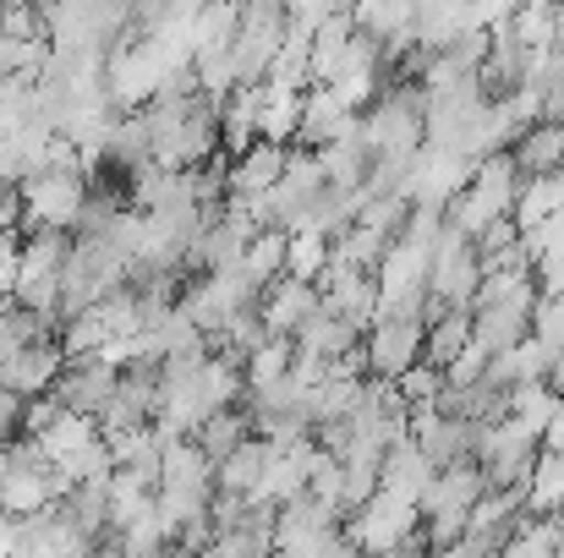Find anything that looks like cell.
Segmentation results:
<instances>
[{
  "label": "cell",
  "instance_id": "obj_1",
  "mask_svg": "<svg viewBox=\"0 0 564 558\" xmlns=\"http://www.w3.org/2000/svg\"><path fill=\"white\" fill-rule=\"evenodd\" d=\"M285 44V0H247L236 6V33H230V72L236 88H258Z\"/></svg>",
  "mask_w": 564,
  "mask_h": 558
},
{
  "label": "cell",
  "instance_id": "obj_2",
  "mask_svg": "<svg viewBox=\"0 0 564 558\" xmlns=\"http://www.w3.org/2000/svg\"><path fill=\"white\" fill-rule=\"evenodd\" d=\"M208 499H214V466L197 455L192 438H176L160 460V493H154L160 515L171 526H187L197 515H208Z\"/></svg>",
  "mask_w": 564,
  "mask_h": 558
},
{
  "label": "cell",
  "instance_id": "obj_3",
  "mask_svg": "<svg viewBox=\"0 0 564 558\" xmlns=\"http://www.w3.org/2000/svg\"><path fill=\"white\" fill-rule=\"evenodd\" d=\"M538 455H543V438H538L532 427H521V422L505 416L499 427H488V433L477 438L471 466L482 471V488H488V493H510V488H527Z\"/></svg>",
  "mask_w": 564,
  "mask_h": 558
},
{
  "label": "cell",
  "instance_id": "obj_4",
  "mask_svg": "<svg viewBox=\"0 0 564 558\" xmlns=\"http://www.w3.org/2000/svg\"><path fill=\"white\" fill-rule=\"evenodd\" d=\"M416 526H422V515H416L411 504H400V499H389V493H373L362 510H351V515L340 521V537H346L351 554L383 558L389 548H400Z\"/></svg>",
  "mask_w": 564,
  "mask_h": 558
},
{
  "label": "cell",
  "instance_id": "obj_5",
  "mask_svg": "<svg viewBox=\"0 0 564 558\" xmlns=\"http://www.w3.org/2000/svg\"><path fill=\"white\" fill-rule=\"evenodd\" d=\"M477 285H482V269H477L471 241L444 225L438 247L427 252V302H438V307H449V313H471Z\"/></svg>",
  "mask_w": 564,
  "mask_h": 558
},
{
  "label": "cell",
  "instance_id": "obj_6",
  "mask_svg": "<svg viewBox=\"0 0 564 558\" xmlns=\"http://www.w3.org/2000/svg\"><path fill=\"white\" fill-rule=\"evenodd\" d=\"M17 197H22V236L28 230H66L72 236L83 197H88V176H33V182L17 186Z\"/></svg>",
  "mask_w": 564,
  "mask_h": 558
},
{
  "label": "cell",
  "instance_id": "obj_7",
  "mask_svg": "<svg viewBox=\"0 0 564 558\" xmlns=\"http://www.w3.org/2000/svg\"><path fill=\"white\" fill-rule=\"evenodd\" d=\"M154 416H160V362H127L116 378V400L99 416V438L154 427Z\"/></svg>",
  "mask_w": 564,
  "mask_h": 558
},
{
  "label": "cell",
  "instance_id": "obj_8",
  "mask_svg": "<svg viewBox=\"0 0 564 558\" xmlns=\"http://www.w3.org/2000/svg\"><path fill=\"white\" fill-rule=\"evenodd\" d=\"M116 378H121V368H110L105 357H83V362H66V368H61V378L50 383V400H55L66 416L99 422L105 405L116 400Z\"/></svg>",
  "mask_w": 564,
  "mask_h": 558
},
{
  "label": "cell",
  "instance_id": "obj_9",
  "mask_svg": "<svg viewBox=\"0 0 564 558\" xmlns=\"http://www.w3.org/2000/svg\"><path fill=\"white\" fill-rule=\"evenodd\" d=\"M362 357H368V378L400 383L422 362V324L416 318H378L373 329L362 335Z\"/></svg>",
  "mask_w": 564,
  "mask_h": 558
},
{
  "label": "cell",
  "instance_id": "obj_10",
  "mask_svg": "<svg viewBox=\"0 0 564 558\" xmlns=\"http://www.w3.org/2000/svg\"><path fill=\"white\" fill-rule=\"evenodd\" d=\"M357 127H362V116H351L329 88H307V94H302V127H296V143H291V149L324 154V149H335L340 138H351Z\"/></svg>",
  "mask_w": 564,
  "mask_h": 558
},
{
  "label": "cell",
  "instance_id": "obj_11",
  "mask_svg": "<svg viewBox=\"0 0 564 558\" xmlns=\"http://www.w3.org/2000/svg\"><path fill=\"white\" fill-rule=\"evenodd\" d=\"M61 368H66L61 340H33V346H22V351L0 368V394L39 400V394H50V383L61 378Z\"/></svg>",
  "mask_w": 564,
  "mask_h": 558
},
{
  "label": "cell",
  "instance_id": "obj_12",
  "mask_svg": "<svg viewBox=\"0 0 564 558\" xmlns=\"http://www.w3.org/2000/svg\"><path fill=\"white\" fill-rule=\"evenodd\" d=\"M313 466H318V444H313V438H302V444H291V449H269V466H263V488H258V499H263L269 510L302 499Z\"/></svg>",
  "mask_w": 564,
  "mask_h": 558
},
{
  "label": "cell",
  "instance_id": "obj_13",
  "mask_svg": "<svg viewBox=\"0 0 564 558\" xmlns=\"http://www.w3.org/2000/svg\"><path fill=\"white\" fill-rule=\"evenodd\" d=\"M313 313H318V291H313L307 280H291V274H280V280L263 291V302H258L263 329H269V335H285V340H291Z\"/></svg>",
  "mask_w": 564,
  "mask_h": 558
},
{
  "label": "cell",
  "instance_id": "obj_14",
  "mask_svg": "<svg viewBox=\"0 0 564 558\" xmlns=\"http://www.w3.org/2000/svg\"><path fill=\"white\" fill-rule=\"evenodd\" d=\"M510 165L521 182H543V176H560L564 171V127L554 121H538L527 132H516L510 143Z\"/></svg>",
  "mask_w": 564,
  "mask_h": 558
},
{
  "label": "cell",
  "instance_id": "obj_15",
  "mask_svg": "<svg viewBox=\"0 0 564 558\" xmlns=\"http://www.w3.org/2000/svg\"><path fill=\"white\" fill-rule=\"evenodd\" d=\"M258 116H263V83L258 88H230L219 99V154L241 160L258 143Z\"/></svg>",
  "mask_w": 564,
  "mask_h": 558
},
{
  "label": "cell",
  "instance_id": "obj_16",
  "mask_svg": "<svg viewBox=\"0 0 564 558\" xmlns=\"http://www.w3.org/2000/svg\"><path fill=\"white\" fill-rule=\"evenodd\" d=\"M433 477H438V471L416 455V444H411V438H400V444L383 455V466H378V493H389V499H400V504H411V510H416V504H422V493L433 488Z\"/></svg>",
  "mask_w": 564,
  "mask_h": 558
},
{
  "label": "cell",
  "instance_id": "obj_17",
  "mask_svg": "<svg viewBox=\"0 0 564 558\" xmlns=\"http://www.w3.org/2000/svg\"><path fill=\"white\" fill-rule=\"evenodd\" d=\"M285 160H291V149H280V143H263V138H258L241 160H230V171H225V192H230V197H241V203H247V197H263L269 186L285 176Z\"/></svg>",
  "mask_w": 564,
  "mask_h": 558
},
{
  "label": "cell",
  "instance_id": "obj_18",
  "mask_svg": "<svg viewBox=\"0 0 564 558\" xmlns=\"http://www.w3.org/2000/svg\"><path fill=\"white\" fill-rule=\"evenodd\" d=\"M291 346L302 351V357H318V362H340V357H351L357 346H362V335L351 329V324H340L324 302H318V313L291 335Z\"/></svg>",
  "mask_w": 564,
  "mask_h": 558
},
{
  "label": "cell",
  "instance_id": "obj_19",
  "mask_svg": "<svg viewBox=\"0 0 564 558\" xmlns=\"http://www.w3.org/2000/svg\"><path fill=\"white\" fill-rule=\"evenodd\" d=\"M33 444L44 449V460H50V466H55V477H61L66 466H77V460L99 444V422H88V416H66V411H61V416H55Z\"/></svg>",
  "mask_w": 564,
  "mask_h": 558
},
{
  "label": "cell",
  "instance_id": "obj_20",
  "mask_svg": "<svg viewBox=\"0 0 564 558\" xmlns=\"http://www.w3.org/2000/svg\"><path fill=\"white\" fill-rule=\"evenodd\" d=\"M263 466H269V444L263 438H247L230 460L214 466V488L230 493V499H247V504H263L258 488H263Z\"/></svg>",
  "mask_w": 564,
  "mask_h": 558
},
{
  "label": "cell",
  "instance_id": "obj_21",
  "mask_svg": "<svg viewBox=\"0 0 564 558\" xmlns=\"http://www.w3.org/2000/svg\"><path fill=\"white\" fill-rule=\"evenodd\" d=\"M482 493H488V488H482V471H477L471 460H460V466H449V471H438V477H433V488L422 493L416 515H438V510H471Z\"/></svg>",
  "mask_w": 564,
  "mask_h": 558
},
{
  "label": "cell",
  "instance_id": "obj_22",
  "mask_svg": "<svg viewBox=\"0 0 564 558\" xmlns=\"http://www.w3.org/2000/svg\"><path fill=\"white\" fill-rule=\"evenodd\" d=\"M538 307V280L532 274H482L477 296H471V313H527L532 318Z\"/></svg>",
  "mask_w": 564,
  "mask_h": 558
},
{
  "label": "cell",
  "instance_id": "obj_23",
  "mask_svg": "<svg viewBox=\"0 0 564 558\" xmlns=\"http://www.w3.org/2000/svg\"><path fill=\"white\" fill-rule=\"evenodd\" d=\"M252 438V427H247V411L241 405H230V411H214L197 433H192V444H197V455L208 460V466H219V460H230L241 444Z\"/></svg>",
  "mask_w": 564,
  "mask_h": 558
},
{
  "label": "cell",
  "instance_id": "obj_24",
  "mask_svg": "<svg viewBox=\"0 0 564 558\" xmlns=\"http://www.w3.org/2000/svg\"><path fill=\"white\" fill-rule=\"evenodd\" d=\"M521 340H532L527 313H471V346L482 357H510Z\"/></svg>",
  "mask_w": 564,
  "mask_h": 558
},
{
  "label": "cell",
  "instance_id": "obj_25",
  "mask_svg": "<svg viewBox=\"0 0 564 558\" xmlns=\"http://www.w3.org/2000/svg\"><path fill=\"white\" fill-rule=\"evenodd\" d=\"M230 33H236V6H197V17L182 39H187L192 61H208V55L230 50Z\"/></svg>",
  "mask_w": 564,
  "mask_h": 558
},
{
  "label": "cell",
  "instance_id": "obj_26",
  "mask_svg": "<svg viewBox=\"0 0 564 558\" xmlns=\"http://www.w3.org/2000/svg\"><path fill=\"white\" fill-rule=\"evenodd\" d=\"M466 346H471V313H444L438 324L422 329V362L438 368V372L449 368Z\"/></svg>",
  "mask_w": 564,
  "mask_h": 558
},
{
  "label": "cell",
  "instance_id": "obj_27",
  "mask_svg": "<svg viewBox=\"0 0 564 558\" xmlns=\"http://www.w3.org/2000/svg\"><path fill=\"white\" fill-rule=\"evenodd\" d=\"M285 247H291V236H280V230H258V236L247 241V252H241V274H247L258 291H269V285L285 274Z\"/></svg>",
  "mask_w": 564,
  "mask_h": 558
},
{
  "label": "cell",
  "instance_id": "obj_28",
  "mask_svg": "<svg viewBox=\"0 0 564 558\" xmlns=\"http://www.w3.org/2000/svg\"><path fill=\"white\" fill-rule=\"evenodd\" d=\"M564 208V171L560 176H543V182H521V197H516V230H538L543 219H554Z\"/></svg>",
  "mask_w": 564,
  "mask_h": 558
},
{
  "label": "cell",
  "instance_id": "obj_29",
  "mask_svg": "<svg viewBox=\"0 0 564 558\" xmlns=\"http://www.w3.org/2000/svg\"><path fill=\"white\" fill-rule=\"evenodd\" d=\"M291 362H296V346H291L285 335H269V340L241 362V383H247V389H269V383L291 378Z\"/></svg>",
  "mask_w": 564,
  "mask_h": 558
},
{
  "label": "cell",
  "instance_id": "obj_30",
  "mask_svg": "<svg viewBox=\"0 0 564 558\" xmlns=\"http://www.w3.org/2000/svg\"><path fill=\"white\" fill-rule=\"evenodd\" d=\"M296 127H302V94H274V88H263L258 138H263V143H280V149H291V143H296Z\"/></svg>",
  "mask_w": 564,
  "mask_h": 558
},
{
  "label": "cell",
  "instance_id": "obj_31",
  "mask_svg": "<svg viewBox=\"0 0 564 558\" xmlns=\"http://www.w3.org/2000/svg\"><path fill=\"white\" fill-rule=\"evenodd\" d=\"M532 55H543V50H554V33H560V6H549V0H538V6H516L510 11V22H505Z\"/></svg>",
  "mask_w": 564,
  "mask_h": 558
},
{
  "label": "cell",
  "instance_id": "obj_32",
  "mask_svg": "<svg viewBox=\"0 0 564 558\" xmlns=\"http://www.w3.org/2000/svg\"><path fill=\"white\" fill-rule=\"evenodd\" d=\"M411 17H416V6L378 0V6H357V11H351V28H357L362 39H373V44H389L394 33H405V28H411Z\"/></svg>",
  "mask_w": 564,
  "mask_h": 558
},
{
  "label": "cell",
  "instance_id": "obj_33",
  "mask_svg": "<svg viewBox=\"0 0 564 558\" xmlns=\"http://www.w3.org/2000/svg\"><path fill=\"white\" fill-rule=\"evenodd\" d=\"M554 411H560V400H554L549 383H516V389H510V422L532 427L538 438H543V427L554 422Z\"/></svg>",
  "mask_w": 564,
  "mask_h": 558
},
{
  "label": "cell",
  "instance_id": "obj_34",
  "mask_svg": "<svg viewBox=\"0 0 564 558\" xmlns=\"http://www.w3.org/2000/svg\"><path fill=\"white\" fill-rule=\"evenodd\" d=\"M324 263H329V241H324V236H313V230H296V236H291V247H285V274L313 285V280L324 274Z\"/></svg>",
  "mask_w": 564,
  "mask_h": 558
},
{
  "label": "cell",
  "instance_id": "obj_35",
  "mask_svg": "<svg viewBox=\"0 0 564 558\" xmlns=\"http://www.w3.org/2000/svg\"><path fill=\"white\" fill-rule=\"evenodd\" d=\"M438 389H444V372L427 368V362H416V368L394 383V394H400V405H405V411H433Z\"/></svg>",
  "mask_w": 564,
  "mask_h": 558
},
{
  "label": "cell",
  "instance_id": "obj_36",
  "mask_svg": "<svg viewBox=\"0 0 564 558\" xmlns=\"http://www.w3.org/2000/svg\"><path fill=\"white\" fill-rule=\"evenodd\" d=\"M505 368H510V389H516V383H549L554 351H549V346H538V340H521V346L505 357Z\"/></svg>",
  "mask_w": 564,
  "mask_h": 558
},
{
  "label": "cell",
  "instance_id": "obj_37",
  "mask_svg": "<svg viewBox=\"0 0 564 558\" xmlns=\"http://www.w3.org/2000/svg\"><path fill=\"white\" fill-rule=\"evenodd\" d=\"M405 214H411V203H405V197H373V203H362L357 225H368V230H378L383 241H394V236H400V225H405Z\"/></svg>",
  "mask_w": 564,
  "mask_h": 558
},
{
  "label": "cell",
  "instance_id": "obj_38",
  "mask_svg": "<svg viewBox=\"0 0 564 558\" xmlns=\"http://www.w3.org/2000/svg\"><path fill=\"white\" fill-rule=\"evenodd\" d=\"M532 340L549 346V351H564V296H538V307H532Z\"/></svg>",
  "mask_w": 564,
  "mask_h": 558
},
{
  "label": "cell",
  "instance_id": "obj_39",
  "mask_svg": "<svg viewBox=\"0 0 564 558\" xmlns=\"http://www.w3.org/2000/svg\"><path fill=\"white\" fill-rule=\"evenodd\" d=\"M0 39L39 44L44 39V11L39 6H0Z\"/></svg>",
  "mask_w": 564,
  "mask_h": 558
},
{
  "label": "cell",
  "instance_id": "obj_40",
  "mask_svg": "<svg viewBox=\"0 0 564 558\" xmlns=\"http://www.w3.org/2000/svg\"><path fill=\"white\" fill-rule=\"evenodd\" d=\"M532 280H538V296H564V252L538 258L532 263Z\"/></svg>",
  "mask_w": 564,
  "mask_h": 558
},
{
  "label": "cell",
  "instance_id": "obj_41",
  "mask_svg": "<svg viewBox=\"0 0 564 558\" xmlns=\"http://www.w3.org/2000/svg\"><path fill=\"white\" fill-rule=\"evenodd\" d=\"M543 449H549V455H564V400H560V411H554V422L543 427Z\"/></svg>",
  "mask_w": 564,
  "mask_h": 558
},
{
  "label": "cell",
  "instance_id": "obj_42",
  "mask_svg": "<svg viewBox=\"0 0 564 558\" xmlns=\"http://www.w3.org/2000/svg\"><path fill=\"white\" fill-rule=\"evenodd\" d=\"M11 554V521H6V510H0V558Z\"/></svg>",
  "mask_w": 564,
  "mask_h": 558
},
{
  "label": "cell",
  "instance_id": "obj_43",
  "mask_svg": "<svg viewBox=\"0 0 564 558\" xmlns=\"http://www.w3.org/2000/svg\"><path fill=\"white\" fill-rule=\"evenodd\" d=\"M554 55L564 61V6H560V33H554Z\"/></svg>",
  "mask_w": 564,
  "mask_h": 558
},
{
  "label": "cell",
  "instance_id": "obj_44",
  "mask_svg": "<svg viewBox=\"0 0 564 558\" xmlns=\"http://www.w3.org/2000/svg\"><path fill=\"white\" fill-rule=\"evenodd\" d=\"M346 558H362V554H346Z\"/></svg>",
  "mask_w": 564,
  "mask_h": 558
}]
</instances>
